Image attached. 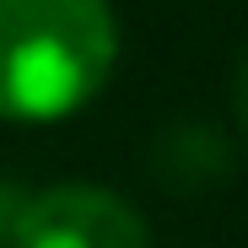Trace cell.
<instances>
[{"label": "cell", "instance_id": "obj_1", "mask_svg": "<svg viewBox=\"0 0 248 248\" xmlns=\"http://www.w3.org/2000/svg\"><path fill=\"white\" fill-rule=\"evenodd\" d=\"M108 0H0V119H65L113 70Z\"/></svg>", "mask_w": 248, "mask_h": 248}, {"label": "cell", "instance_id": "obj_2", "mask_svg": "<svg viewBox=\"0 0 248 248\" xmlns=\"http://www.w3.org/2000/svg\"><path fill=\"white\" fill-rule=\"evenodd\" d=\"M11 248H151L146 216L103 184H60L22 205Z\"/></svg>", "mask_w": 248, "mask_h": 248}, {"label": "cell", "instance_id": "obj_3", "mask_svg": "<svg viewBox=\"0 0 248 248\" xmlns=\"http://www.w3.org/2000/svg\"><path fill=\"white\" fill-rule=\"evenodd\" d=\"M22 194L11 189V184H0V243H11V232H16V216H22Z\"/></svg>", "mask_w": 248, "mask_h": 248}, {"label": "cell", "instance_id": "obj_4", "mask_svg": "<svg viewBox=\"0 0 248 248\" xmlns=\"http://www.w3.org/2000/svg\"><path fill=\"white\" fill-rule=\"evenodd\" d=\"M232 103H237V119H243V130H248V49L237 60V81H232Z\"/></svg>", "mask_w": 248, "mask_h": 248}]
</instances>
